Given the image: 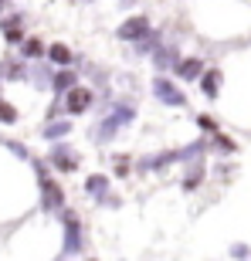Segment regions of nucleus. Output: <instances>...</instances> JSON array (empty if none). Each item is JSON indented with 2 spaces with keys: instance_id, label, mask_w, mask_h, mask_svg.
Returning a JSON list of instances; mask_svg holds the SVG:
<instances>
[{
  "instance_id": "nucleus-8",
  "label": "nucleus",
  "mask_w": 251,
  "mask_h": 261,
  "mask_svg": "<svg viewBox=\"0 0 251 261\" xmlns=\"http://www.w3.org/2000/svg\"><path fill=\"white\" fill-rule=\"evenodd\" d=\"M153 65H156L160 75H163V71H177V65H180V51H177L173 44H160V48L153 51Z\"/></svg>"
},
{
  "instance_id": "nucleus-10",
  "label": "nucleus",
  "mask_w": 251,
  "mask_h": 261,
  "mask_svg": "<svg viewBox=\"0 0 251 261\" xmlns=\"http://www.w3.org/2000/svg\"><path fill=\"white\" fill-rule=\"evenodd\" d=\"M75 85H78V75L71 71V68H61V71H55V75H51V92H55L58 98H65Z\"/></svg>"
},
{
  "instance_id": "nucleus-5",
  "label": "nucleus",
  "mask_w": 251,
  "mask_h": 261,
  "mask_svg": "<svg viewBox=\"0 0 251 261\" xmlns=\"http://www.w3.org/2000/svg\"><path fill=\"white\" fill-rule=\"evenodd\" d=\"M41 207H44V214H58L65 211V190L58 187V180H41Z\"/></svg>"
},
{
  "instance_id": "nucleus-19",
  "label": "nucleus",
  "mask_w": 251,
  "mask_h": 261,
  "mask_svg": "<svg viewBox=\"0 0 251 261\" xmlns=\"http://www.w3.org/2000/svg\"><path fill=\"white\" fill-rule=\"evenodd\" d=\"M20 55H24V61H41L44 58V44L38 38H24L20 41Z\"/></svg>"
},
{
  "instance_id": "nucleus-7",
  "label": "nucleus",
  "mask_w": 251,
  "mask_h": 261,
  "mask_svg": "<svg viewBox=\"0 0 251 261\" xmlns=\"http://www.w3.org/2000/svg\"><path fill=\"white\" fill-rule=\"evenodd\" d=\"M149 31H153V28H149V17H143V14H139V17H129V20H126L122 28L116 31V38H119V41H129V44H136V41L146 38Z\"/></svg>"
},
{
  "instance_id": "nucleus-3",
  "label": "nucleus",
  "mask_w": 251,
  "mask_h": 261,
  "mask_svg": "<svg viewBox=\"0 0 251 261\" xmlns=\"http://www.w3.org/2000/svg\"><path fill=\"white\" fill-rule=\"evenodd\" d=\"M153 95L163 102V106H173V109H184L187 106V95L177 88V82H170L166 75H156L153 78Z\"/></svg>"
},
{
  "instance_id": "nucleus-29",
  "label": "nucleus",
  "mask_w": 251,
  "mask_h": 261,
  "mask_svg": "<svg viewBox=\"0 0 251 261\" xmlns=\"http://www.w3.org/2000/svg\"><path fill=\"white\" fill-rule=\"evenodd\" d=\"M88 261H95V258H88Z\"/></svg>"
},
{
  "instance_id": "nucleus-9",
  "label": "nucleus",
  "mask_w": 251,
  "mask_h": 261,
  "mask_svg": "<svg viewBox=\"0 0 251 261\" xmlns=\"http://www.w3.org/2000/svg\"><path fill=\"white\" fill-rule=\"evenodd\" d=\"M170 163H177V149H166V153H156V156H143V160H136V170L139 173H153V170H163Z\"/></svg>"
},
{
  "instance_id": "nucleus-4",
  "label": "nucleus",
  "mask_w": 251,
  "mask_h": 261,
  "mask_svg": "<svg viewBox=\"0 0 251 261\" xmlns=\"http://www.w3.org/2000/svg\"><path fill=\"white\" fill-rule=\"evenodd\" d=\"M92 102H95V95H92V88H85V85H75L65 98H61L65 116H85L88 109H92Z\"/></svg>"
},
{
  "instance_id": "nucleus-25",
  "label": "nucleus",
  "mask_w": 251,
  "mask_h": 261,
  "mask_svg": "<svg viewBox=\"0 0 251 261\" xmlns=\"http://www.w3.org/2000/svg\"><path fill=\"white\" fill-rule=\"evenodd\" d=\"M197 126H200V129H207V133H217L214 119H207V116H197Z\"/></svg>"
},
{
  "instance_id": "nucleus-11",
  "label": "nucleus",
  "mask_w": 251,
  "mask_h": 261,
  "mask_svg": "<svg viewBox=\"0 0 251 261\" xmlns=\"http://www.w3.org/2000/svg\"><path fill=\"white\" fill-rule=\"evenodd\" d=\"M204 71H207V68H204L200 58H180V65H177V75H180V82H200Z\"/></svg>"
},
{
  "instance_id": "nucleus-1",
  "label": "nucleus",
  "mask_w": 251,
  "mask_h": 261,
  "mask_svg": "<svg viewBox=\"0 0 251 261\" xmlns=\"http://www.w3.org/2000/svg\"><path fill=\"white\" fill-rule=\"evenodd\" d=\"M133 119H136V109L129 106V102H116V106H112V112H109V116H106V119H102V122L95 126V136H92V139H95L98 146L112 143V139L119 136V129H122V126H129Z\"/></svg>"
},
{
  "instance_id": "nucleus-23",
  "label": "nucleus",
  "mask_w": 251,
  "mask_h": 261,
  "mask_svg": "<svg viewBox=\"0 0 251 261\" xmlns=\"http://www.w3.org/2000/svg\"><path fill=\"white\" fill-rule=\"evenodd\" d=\"M214 149H221V153H234V143H231V139H224L221 133H214Z\"/></svg>"
},
{
  "instance_id": "nucleus-12",
  "label": "nucleus",
  "mask_w": 251,
  "mask_h": 261,
  "mask_svg": "<svg viewBox=\"0 0 251 261\" xmlns=\"http://www.w3.org/2000/svg\"><path fill=\"white\" fill-rule=\"evenodd\" d=\"M71 133V122H68V119H55V122H48V126H44V139H48V143H65V136Z\"/></svg>"
},
{
  "instance_id": "nucleus-24",
  "label": "nucleus",
  "mask_w": 251,
  "mask_h": 261,
  "mask_svg": "<svg viewBox=\"0 0 251 261\" xmlns=\"http://www.w3.org/2000/svg\"><path fill=\"white\" fill-rule=\"evenodd\" d=\"M7 149H10V153H17L20 160H31V153H28V149H24L20 143H7Z\"/></svg>"
},
{
  "instance_id": "nucleus-2",
  "label": "nucleus",
  "mask_w": 251,
  "mask_h": 261,
  "mask_svg": "<svg viewBox=\"0 0 251 261\" xmlns=\"http://www.w3.org/2000/svg\"><path fill=\"white\" fill-rule=\"evenodd\" d=\"M58 221H61V227H65V254H82L85 251V227L78 221V214L58 211Z\"/></svg>"
},
{
  "instance_id": "nucleus-18",
  "label": "nucleus",
  "mask_w": 251,
  "mask_h": 261,
  "mask_svg": "<svg viewBox=\"0 0 251 261\" xmlns=\"http://www.w3.org/2000/svg\"><path fill=\"white\" fill-rule=\"evenodd\" d=\"M200 92L207 98H217V92H221V71H204L200 75Z\"/></svg>"
},
{
  "instance_id": "nucleus-20",
  "label": "nucleus",
  "mask_w": 251,
  "mask_h": 261,
  "mask_svg": "<svg viewBox=\"0 0 251 261\" xmlns=\"http://www.w3.org/2000/svg\"><path fill=\"white\" fill-rule=\"evenodd\" d=\"M0 75L10 78V82H24L28 78V68L20 65V61H7V65H0Z\"/></svg>"
},
{
  "instance_id": "nucleus-26",
  "label": "nucleus",
  "mask_w": 251,
  "mask_h": 261,
  "mask_svg": "<svg viewBox=\"0 0 251 261\" xmlns=\"http://www.w3.org/2000/svg\"><path fill=\"white\" fill-rule=\"evenodd\" d=\"M116 173H119V176L129 173V160H122V156H119V160H116Z\"/></svg>"
},
{
  "instance_id": "nucleus-28",
  "label": "nucleus",
  "mask_w": 251,
  "mask_h": 261,
  "mask_svg": "<svg viewBox=\"0 0 251 261\" xmlns=\"http://www.w3.org/2000/svg\"><path fill=\"white\" fill-rule=\"evenodd\" d=\"M4 7H7V0H0V10H4Z\"/></svg>"
},
{
  "instance_id": "nucleus-6",
  "label": "nucleus",
  "mask_w": 251,
  "mask_h": 261,
  "mask_svg": "<svg viewBox=\"0 0 251 261\" xmlns=\"http://www.w3.org/2000/svg\"><path fill=\"white\" fill-rule=\"evenodd\" d=\"M48 163L55 166L58 173H71V170L78 166V153H75V149H71L68 143H55V146H51V156H48Z\"/></svg>"
},
{
  "instance_id": "nucleus-13",
  "label": "nucleus",
  "mask_w": 251,
  "mask_h": 261,
  "mask_svg": "<svg viewBox=\"0 0 251 261\" xmlns=\"http://www.w3.org/2000/svg\"><path fill=\"white\" fill-rule=\"evenodd\" d=\"M44 58H48L51 65H58V68H71L75 55H71L65 44H51V48H44Z\"/></svg>"
},
{
  "instance_id": "nucleus-17",
  "label": "nucleus",
  "mask_w": 251,
  "mask_h": 261,
  "mask_svg": "<svg viewBox=\"0 0 251 261\" xmlns=\"http://www.w3.org/2000/svg\"><path fill=\"white\" fill-rule=\"evenodd\" d=\"M160 41H163V34H160V31H149L146 38H139V41L133 44L136 58H139V55H149V51H156V48H160Z\"/></svg>"
},
{
  "instance_id": "nucleus-15",
  "label": "nucleus",
  "mask_w": 251,
  "mask_h": 261,
  "mask_svg": "<svg viewBox=\"0 0 251 261\" xmlns=\"http://www.w3.org/2000/svg\"><path fill=\"white\" fill-rule=\"evenodd\" d=\"M204 170H207V166H204V160H193V163H190V170H187V176H184V190H187V194H193V190L200 187Z\"/></svg>"
},
{
  "instance_id": "nucleus-22",
  "label": "nucleus",
  "mask_w": 251,
  "mask_h": 261,
  "mask_svg": "<svg viewBox=\"0 0 251 261\" xmlns=\"http://www.w3.org/2000/svg\"><path fill=\"white\" fill-rule=\"evenodd\" d=\"M0 122H4V126L17 122V109L10 106V102H4V98H0Z\"/></svg>"
},
{
  "instance_id": "nucleus-21",
  "label": "nucleus",
  "mask_w": 251,
  "mask_h": 261,
  "mask_svg": "<svg viewBox=\"0 0 251 261\" xmlns=\"http://www.w3.org/2000/svg\"><path fill=\"white\" fill-rule=\"evenodd\" d=\"M51 75H55V71H51L48 65H34V68H31V78H34V88H48V85H51Z\"/></svg>"
},
{
  "instance_id": "nucleus-14",
  "label": "nucleus",
  "mask_w": 251,
  "mask_h": 261,
  "mask_svg": "<svg viewBox=\"0 0 251 261\" xmlns=\"http://www.w3.org/2000/svg\"><path fill=\"white\" fill-rule=\"evenodd\" d=\"M106 190H109V176H106V173H92V176H85V194H88V197L102 200V197H106Z\"/></svg>"
},
{
  "instance_id": "nucleus-27",
  "label": "nucleus",
  "mask_w": 251,
  "mask_h": 261,
  "mask_svg": "<svg viewBox=\"0 0 251 261\" xmlns=\"http://www.w3.org/2000/svg\"><path fill=\"white\" fill-rule=\"evenodd\" d=\"M231 254H234V258H248V248H244V244H234V248H231Z\"/></svg>"
},
{
  "instance_id": "nucleus-16",
  "label": "nucleus",
  "mask_w": 251,
  "mask_h": 261,
  "mask_svg": "<svg viewBox=\"0 0 251 261\" xmlns=\"http://www.w3.org/2000/svg\"><path fill=\"white\" fill-rule=\"evenodd\" d=\"M0 31H4V41H10V44H20V41H24V31H20V17L0 20Z\"/></svg>"
}]
</instances>
